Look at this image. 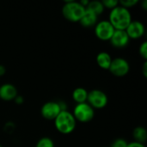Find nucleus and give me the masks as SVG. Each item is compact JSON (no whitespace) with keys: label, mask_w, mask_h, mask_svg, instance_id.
Returning a JSON list of instances; mask_svg holds the SVG:
<instances>
[{"label":"nucleus","mask_w":147,"mask_h":147,"mask_svg":"<svg viewBox=\"0 0 147 147\" xmlns=\"http://www.w3.org/2000/svg\"><path fill=\"white\" fill-rule=\"evenodd\" d=\"M132 20L129 9L119 4L117 7L110 10L108 21L115 30H126Z\"/></svg>","instance_id":"1"},{"label":"nucleus","mask_w":147,"mask_h":147,"mask_svg":"<svg viewBox=\"0 0 147 147\" xmlns=\"http://www.w3.org/2000/svg\"><path fill=\"white\" fill-rule=\"evenodd\" d=\"M53 121L56 130L65 135L71 134L77 126V121L75 120L72 113L68 110L61 111Z\"/></svg>","instance_id":"2"},{"label":"nucleus","mask_w":147,"mask_h":147,"mask_svg":"<svg viewBox=\"0 0 147 147\" xmlns=\"http://www.w3.org/2000/svg\"><path fill=\"white\" fill-rule=\"evenodd\" d=\"M62 15L69 22H78L81 19L85 11V8L80 4L79 2L69 0L65 2L62 6Z\"/></svg>","instance_id":"3"},{"label":"nucleus","mask_w":147,"mask_h":147,"mask_svg":"<svg viewBox=\"0 0 147 147\" xmlns=\"http://www.w3.org/2000/svg\"><path fill=\"white\" fill-rule=\"evenodd\" d=\"M72 115L77 121L86 123L93 120L95 116V109L88 103H78L75 106Z\"/></svg>","instance_id":"4"},{"label":"nucleus","mask_w":147,"mask_h":147,"mask_svg":"<svg viewBox=\"0 0 147 147\" xmlns=\"http://www.w3.org/2000/svg\"><path fill=\"white\" fill-rule=\"evenodd\" d=\"M87 102L94 109H102L108 105L109 97L103 90L95 89L88 92Z\"/></svg>","instance_id":"5"},{"label":"nucleus","mask_w":147,"mask_h":147,"mask_svg":"<svg viewBox=\"0 0 147 147\" xmlns=\"http://www.w3.org/2000/svg\"><path fill=\"white\" fill-rule=\"evenodd\" d=\"M109 71L111 74L117 78H123L127 76L130 71V65L124 58H115L112 59Z\"/></svg>","instance_id":"6"},{"label":"nucleus","mask_w":147,"mask_h":147,"mask_svg":"<svg viewBox=\"0 0 147 147\" xmlns=\"http://www.w3.org/2000/svg\"><path fill=\"white\" fill-rule=\"evenodd\" d=\"M114 27L108 20H102L98 22L95 26V34L96 36L103 41L109 40L115 32Z\"/></svg>","instance_id":"7"},{"label":"nucleus","mask_w":147,"mask_h":147,"mask_svg":"<svg viewBox=\"0 0 147 147\" xmlns=\"http://www.w3.org/2000/svg\"><path fill=\"white\" fill-rule=\"evenodd\" d=\"M60 106L59 104V102H47L44 103L40 109V115L41 116L48 121H54V119L59 115V114L61 112Z\"/></svg>","instance_id":"8"},{"label":"nucleus","mask_w":147,"mask_h":147,"mask_svg":"<svg viewBox=\"0 0 147 147\" xmlns=\"http://www.w3.org/2000/svg\"><path fill=\"white\" fill-rule=\"evenodd\" d=\"M126 32L130 40L131 39L137 40L141 38L145 34L146 28L141 22L137 20H132V22L126 28Z\"/></svg>","instance_id":"9"},{"label":"nucleus","mask_w":147,"mask_h":147,"mask_svg":"<svg viewBox=\"0 0 147 147\" xmlns=\"http://www.w3.org/2000/svg\"><path fill=\"white\" fill-rule=\"evenodd\" d=\"M109 41L114 47L121 49L126 47L129 44L130 39L126 30H115Z\"/></svg>","instance_id":"10"},{"label":"nucleus","mask_w":147,"mask_h":147,"mask_svg":"<svg viewBox=\"0 0 147 147\" xmlns=\"http://www.w3.org/2000/svg\"><path fill=\"white\" fill-rule=\"evenodd\" d=\"M17 95L18 91L14 84L6 83L0 86V99L6 102L14 101Z\"/></svg>","instance_id":"11"},{"label":"nucleus","mask_w":147,"mask_h":147,"mask_svg":"<svg viewBox=\"0 0 147 147\" xmlns=\"http://www.w3.org/2000/svg\"><path fill=\"white\" fill-rule=\"evenodd\" d=\"M79 22L84 28L95 27L96 24L98 22V16L85 9V11L79 20Z\"/></svg>","instance_id":"12"},{"label":"nucleus","mask_w":147,"mask_h":147,"mask_svg":"<svg viewBox=\"0 0 147 147\" xmlns=\"http://www.w3.org/2000/svg\"><path fill=\"white\" fill-rule=\"evenodd\" d=\"M112 57L111 55L107 53V52H100L96 58V64L98 65V66L103 70H109V66L111 65L112 62Z\"/></svg>","instance_id":"13"},{"label":"nucleus","mask_w":147,"mask_h":147,"mask_svg":"<svg viewBox=\"0 0 147 147\" xmlns=\"http://www.w3.org/2000/svg\"><path fill=\"white\" fill-rule=\"evenodd\" d=\"M88 92L86 89L83 87H78L72 91V99L74 100L77 104L78 103H83V102H87V98H88Z\"/></svg>","instance_id":"14"},{"label":"nucleus","mask_w":147,"mask_h":147,"mask_svg":"<svg viewBox=\"0 0 147 147\" xmlns=\"http://www.w3.org/2000/svg\"><path fill=\"white\" fill-rule=\"evenodd\" d=\"M133 137L134 140V141L145 145V143L147 140L146 129L141 126L136 127L133 131Z\"/></svg>","instance_id":"15"},{"label":"nucleus","mask_w":147,"mask_h":147,"mask_svg":"<svg viewBox=\"0 0 147 147\" xmlns=\"http://www.w3.org/2000/svg\"><path fill=\"white\" fill-rule=\"evenodd\" d=\"M86 9L93 12L94 14H96V16H100L103 13L104 11V6L102 3V1H98V0H94V1H90L87 7L85 8Z\"/></svg>","instance_id":"16"},{"label":"nucleus","mask_w":147,"mask_h":147,"mask_svg":"<svg viewBox=\"0 0 147 147\" xmlns=\"http://www.w3.org/2000/svg\"><path fill=\"white\" fill-rule=\"evenodd\" d=\"M35 147H54V142L49 137H42L37 141Z\"/></svg>","instance_id":"17"},{"label":"nucleus","mask_w":147,"mask_h":147,"mask_svg":"<svg viewBox=\"0 0 147 147\" xmlns=\"http://www.w3.org/2000/svg\"><path fill=\"white\" fill-rule=\"evenodd\" d=\"M138 3H140L139 0H120L119 1V4L127 9H129L130 8H133L134 6H136Z\"/></svg>","instance_id":"18"},{"label":"nucleus","mask_w":147,"mask_h":147,"mask_svg":"<svg viewBox=\"0 0 147 147\" xmlns=\"http://www.w3.org/2000/svg\"><path fill=\"white\" fill-rule=\"evenodd\" d=\"M102 3L104 6V9H109L110 10L119 5V1L117 0H103Z\"/></svg>","instance_id":"19"},{"label":"nucleus","mask_w":147,"mask_h":147,"mask_svg":"<svg viewBox=\"0 0 147 147\" xmlns=\"http://www.w3.org/2000/svg\"><path fill=\"white\" fill-rule=\"evenodd\" d=\"M127 144H128V142L126 140H124L122 138H118L112 142L111 146L109 147H127Z\"/></svg>","instance_id":"20"},{"label":"nucleus","mask_w":147,"mask_h":147,"mask_svg":"<svg viewBox=\"0 0 147 147\" xmlns=\"http://www.w3.org/2000/svg\"><path fill=\"white\" fill-rule=\"evenodd\" d=\"M139 53H140V55L144 59H147V42L146 41H143L140 47H139Z\"/></svg>","instance_id":"21"},{"label":"nucleus","mask_w":147,"mask_h":147,"mask_svg":"<svg viewBox=\"0 0 147 147\" xmlns=\"http://www.w3.org/2000/svg\"><path fill=\"white\" fill-rule=\"evenodd\" d=\"M14 129H15V125H14L13 122L9 121V122L5 123V125H4V131L6 133H8V134L12 133L14 131Z\"/></svg>","instance_id":"22"},{"label":"nucleus","mask_w":147,"mask_h":147,"mask_svg":"<svg viewBox=\"0 0 147 147\" xmlns=\"http://www.w3.org/2000/svg\"><path fill=\"white\" fill-rule=\"evenodd\" d=\"M127 147H146L144 144H140L135 141H132V142H128L127 146Z\"/></svg>","instance_id":"23"},{"label":"nucleus","mask_w":147,"mask_h":147,"mask_svg":"<svg viewBox=\"0 0 147 147\" xmlns=\"http://www.w3.org/2000/svg\"><path fill=\"white\" fill-rule=\"evenodd\" d=\"M14 101H15V102H16V104H18V105H21V104H22V103L24 102V98H23L22 96H20V95H17V96H16V98L14 99Z\"/></svg>","instance_id":"24"},{"label":"nucleus","mask_w":147,"mask_h":147,"mask_svg":"<svg viewBox=\"0 0 147 147\" xmlns=\"http://www.w3.org/2000/svg\"><path fill=\"white\" fill-rule=\"evenodd\" d=\"M5 73H6V67L3 65H1L0 64V77L4 76Z\"/></svg>","instance_id":"25"},{"label":"nucleus","mask_w":147,"mask_h":147,"mask_svg":"<svg viewBox=\"0 0 147 147\" xmlns=\"http://www.w3.org/2000/svg\"><path fill=\"white\" fill-rule=\"evenodd\" d=\"M142 71H143V75L145 78L147 77V63L145 62L144 65H143V68H142Z\"/></svg>","instance_id":"26"},{"label":"nucleus","mask_w":147,"mask_h":147,"mask_svg":"<svg viewBox=\"0 0 147 147\" xmlns=\"http://www.w3.org/2000/svg\"><path fill=\"white\" fill-rule=\"evenodd\" d=\"M141 5H142V8H143L144 9H147V0H143V2H142Z\"/></svg>","instance_id":"27"},{"label":"nucleus","mask_w":147,"mask_h":147,"mask_svg":"<svg viewBox=\"0 0 147 147\" xmlns=\"http://www.w3.org/2000/svg\"><path fill=\"white\" fill-rule=\"evenodd\" d=\"M0 147H3V146H2V145L0 144Z\"/></svg>","instance_id":"28"},{"label":"nucleus","mask_w":147,"mask_h":147,"mask_svg":"<svg viewBox=\"0 0 147 147\" xmlns=\"http://www.w3.org/2000/svg\"><path fill=\"white\" fill-rule=\"evenodd\" d=\"M104 147H106V146H104ZM107 147H109V146H107Z\"/></svg>","instance_id":"29"}]
</instances>
